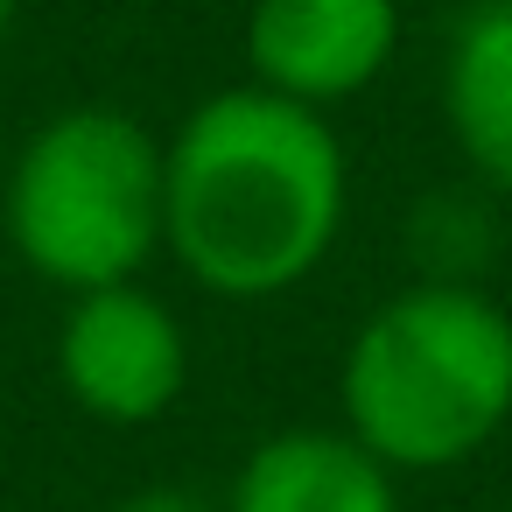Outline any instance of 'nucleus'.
I'll return each mask as SVG.
<instances>
[{"mask_svg":"<svg viewBox=\"0 0 512 512\" xmlns=\"http://www.w3.org/2000/svg\"><path fill=\"white\" fill-rule=\"evenodd\" d=\"M351 211V162L316 106L225 85L162 141V253L225 302L302 288Z\"/></svg>","mask_w":512,"mask_h":512,"instance_id":"f257e3e1","label":"nucleus"},{"mask_svg":"<svg viewBox=\"0 0 512 512\" xmlns=\"http://www.w3.org/2000/svg\"><path fill=\"white\" fill-rule=\"evenodd\" d=\"M344 428L393 470L435 477L491 449L512 421V316L484 288L414 281L386 295L344 365Z\"/></svg>","mask_w":512,"mask_h":512,"instance_id":"f03ea898","label":"nucleus"},{"mask_svg":"<svg viewBox=\"0 0 512 512\" xmlns=\"http://www.w3.org/2000/svg\"><path fill=\"white\" fill-rule=\"evenodd\" d=\"M0 232L64 295L141 281L162 253V141L127 106L50 113L8 162Z\"/></svg>","mask_w":512,"mask_h":512,"instance_id":"7ed1b4c3","label":"nucleus"},{"mask_svg":"<svg viewBox=\"0 0 512 512\" xmlns=\"http://www.w3.org/2000/svg\"><path fill=\"white\" fill-rule=\"evenodd\" d=\"M57 379L92 421L148 428L190 386V330L141 281L85 288L57 323Z\"/></svg>","mask_w":512,"mask_h":512,"instance_id":"20e7f679","label":"nucleus"},{"mask_svg":"<svg viewBox=\"0 0 512 512\" xmlns=\"http://www.w3.org/2000/svg\"><path fill=\"white\" fill-rule=\"evenodd\" d=\"M400 57V0H253L246 64L260 92L295 106H344L372 92Z\"/></svg>","mask_w":512,"mask_h":512,"instance_id":"39448f33","label":"nucleus"},{"mask_svg":"<svg viewBox=\"0 0 512 512\" xmlns=\"http://www.w3.org/2000/svg\"><path fill=\"white\" fill-rule=\"evenodd\" d=\"M225 512H400V477L351 428H281L246 449Z\"/></svg>","mask_w":512,"mask_h":512,"instance_id":"423d86ee","label":"nucleus"},{"mask_svg":"<svg viewBox=\"0 0 512 512\" xmlns=\"http://www.w3.org/2000/svg\"><path fill=\"white\" fill-rule=\"evenodd\" d=\"M442 120L470 183L512 204V0H470L442 50Z\"/></svg>","mask_w":512,"mask_h":512,"instance_id":"0eeeda50","label":"nucleus"},{"mask_svg":"<svg viewBox=\"0 0 512 512\" xmlns=\"http://www.w3.org/2000/svg\"><path fill=\"white\" fill-rule=\"evenodd\" d=\"M505 204L484 190V183H442L428 197H414L407 211V260H414V281H442V288H484L491 260H498V218Z\"/></svg>","mask_w":512,"mask_h":512,"instance_id":"6e6552de","label":"nucleus"},{"mask_svg":"<svg viewBox=\"0 0 512 512\" xmlns=\"http://www.w3.org/2000/svg\"><path fill=\"white\" fill-rule=\"evenodd\" d=\"M113 512H225V505H211V498L190 491V484H141V491H127Z\"/></svg>","mask_w":512,"mask_h":512,"instance_id":"1a4fd4ad","label":"nucleus"},{"mask_svg":"<svg viewBox=\"0 0 512 512\" xmlns=\"http://www.w3.org/2000/svg\"><path fill=\"white\" fill-rule=\"evenodd\" d=\"M15 22H22V0H0V43L15 36Z\"/></svg>","mask_w":512,"mask_h":512,"instance_id":"9d476101","label":"nucleus"}]
</instances>
